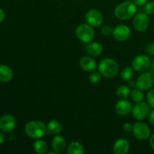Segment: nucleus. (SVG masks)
<instances>
[{
    "instance_id": "27",
    "label": "nucleus",
    "mask_w": 154,
    "mask_h": 154,
    "mask_svg": "<svg viewBox=\"0 0 154 154\" xmlns=\"http://www.w3.org/2000/svg\"><path fill=\"white\" fill-rule=\"evenodd\" d=\"M147 103L152 108H154V88L150 89L149 92L147 94Z\"/></svg>"
},
{
    "instance_id": "28",
    "label": "nucleus",
    "mask_w": 154,
    "mask_h": 154,
    "mask_svg": "<svg viewBox=\"0 0 154 154\" xmlns=\"http://www.w3.org/2000/svg\"><path fill=\"white\" fill-rule=\"evenodd\" d=\"M113 29L111 26H104L102 29H101V32L103 35L105 36H109L113 34Z\"/></svg>"
},
{
    "instance_id": "9",
    "label": "nucleus",
    "mask_w": 154,
    "mask_h": 154,
    "mask_svg": "<svg viewBox=\"0 0 154 154\" xmlns=\"http://www.w3.org/2000/svg\"><path fill=\"white\" fill-rule=\"evenodd\" d=\"M150 25V18L146 13H139L135 14L133 20V26L136 31L144 32Z\"/></svg>"
},
{
    "instance_id": "6",
    "label": "nucleus",
    "mask_w": 154,
    "mask_h": 154,
    "mask_svg": "<svg viewBox=\"0 0 154 154\" xmlns=\"http://www.w3.org/2000/svg\"><path fill=\"white\" fill-rule=\"evenodd\" d=\"M154 83V76L149 72H143L136 80V87L142 91H147L152 88Z\"/></svg>"
},
{
    "instance_id": "15",
    "label": "nucleus",
    "mask_w": 154,
    "mask_h": 154,
    "mask_svg": "<svg viewBox=\"0 0 154 154\" xmlns=\"http://www.w3.org/2000/svg\"><path fill=\"white\" fill-rule=\"evenodd\" d=\"M51 146L54 151L57 153H63L67 149V144L66 141L63 136L57 135L52 140L51 142Z\"/></svg>"
},
{
    "instance_id": "34",
    "label": "nucleus",
    "mask_w": 154,
    "mask_h": 154,
    "mask_svg": "<svg viewBox=\"0 0 154 154\" xmlns=\"http://www.w3.org/2000/svg\"><path fill=\"white\" fill-rule=\"evenodd\" d=\"M128 86H129L130 88H135L136 87V81H134L132 80H130L128 83Z\"/></svg>"
},
{
    "instance_id": "18",
    "label": "nucleus",
    "mask_w": 154,
    "mask_h": 154,
    "mask_svg": "<svg viewBox=\"0 0 154 154\" xmlns=\"http://www.w3.org/2000/svg\"><path fill=\"white\" fill-rule=\"evenodd\" d=\"M14 73L12 69L6 65H0V82L8 83L13 78Z\"/></svg>"
},
{
    "instance_id": "12",
    "label": "nucleus",
    "mask_w": 154,
    "mask_h": 154,
    "mask_svg": "<svg viewBox=\"0 0 154 154\" xmlns=\"http://www.w3.org/2000/svg\"><path fill=\"white\" fill-rule=\"evenodd\" d=\"M113 36L118 42H125L131 36V30L126 25H119L113 30Z\"/></svg>"
},
{
    "instance_id": "14",
    "label": "nucleus",
    "mask_w": 154,
    "mask_h": 154,
    "mask_svg": "<svg viewBox=\"0 0 154 154\" xmlns=\"http://www.w3.org/2000/svg\"><path fill=\"white\" fill-rule=\"evenodd\" d=\"M129 150V143L124 138L117 139L113 145V151L116 154H126Z\"/></svg>"
},
{
    "instance_id": "13",
    "label": "nucleus",
    "mask_w": 154,
    "mask_h": 154,
    "mask_svg": "<svg viewBox=\"0 0 154 154\" xmlns=\"http://www.w3.org/2000/svg\"><path fill=\"white\" fill-rule=\"evenodd\" d=\"M132 110V105L129 101L123 99L119 100L115 105V111L117 114L120 116H126Z\"/></svg>"
},
{
    "instance_id": "33",
    "label": "nucleus",
    "mask_w": 154,
    "mask_h": 154,
    "mask_svg": "<svg viewBox=\"0 0 154 154\" xmlns=\"http://www.w3.org/2000/svg\"><path fill=\"white\" fill-rule=\"evenodd\" d=\"M5 17V13L4 11L0 8V23H2L4 21Z\"/></svg>"
},
{
    "instance_id": "24",
    "label": "nucleus",
    "mask_w": 154,
    "mask_h": 154,
    "mask_svg": "<svg viewBox=\"0 0 154 154\" xmlns=\"http://www.w3.org/2000/svg\"><path fill=\"white\" fill-rule=\"evenodd\" d=\"M131 98H132V100L135 102H142L144 99V95L143 93V91L140 89H133V90L131 91L130 94Z\"/></svg>"
},
{
    "instance_id": "8",
    "label": "nucleus",
    "mask_w": 154,
    "mask_h": 154,
    "mask_svg": "<svg viewBox=\"0 0 154 154\" xmlns=\"http://www.w3.org/2000/svg\"><path fill=\"white\" fill-rule=\"evenodd\" d=\"M134 135L140 141H145L150 136V129L148 125L142 122H138L133 125Z\"/></svg>"
},
{
    "instance_id": "22",
    "label": "nucleus",
    "mask_w": 154,
    "mask_h": 154,
    "mask_svg": "<svg viewBox=\"0 0 154 154\" xmlns=\"http://www.w3.org/2000/svg\"><path fill=\"white\" fill-rule=\"evenodd\" d=\"M116 94H117V97L120 99H126L131 94L130 87L126 85L120 86L119 87H117V90H116Z\"/></svg>"
},
{
    "instance_id": "20",
    "label": "nucleus",
    "mask_w": 154,
    "mask_h": 154,
    "mask_svg": "<svg viewBox=\"0 0 154 154\" xmlns=\"http://www.w3.org/2000/svg\"><path fill=\"white\" fill-rule=\"evenodd\" d=\"M48 146L45 141L42 138L36 139V141L33 143V150L35 153L38 154H45L48 152Z\"/></svg>"
},
{
    "instance_id": "7",
    "label": "nucleus",
    "mask_w": 154,
    "mask_h": 154,
    "mask_svg": "<svg viewBox=\"0 0 154 154\" xmlns=\"http://www.w3.org/2000/svg\"><path fill=\"white\" fill-rule=\"evenodd\" d=\"M132 114L134 118L136 120H144L150 114V105L143 101L136 102V104L132 107Z\"/></svg>"
},
{
    "instance_id": "21",
    "label": "nucleus",
    "mask_w": 154,
    "mask_h": 154,
    "mask_svg": "<svg viewBox=\"0 0 154 154\" xmlns=\"http://www.w3.org/2000/svg\"><path fill=\"white\" fill-rule=\"evenodd\" d=\"M84 153V146L78 141H73L70 143L67 147L68 154H83Z\"/></svg>"
},
{
    "instance_id": "30",
    "label": "nucleus",
    "mask_w": 154,
    "mask_h": 154,
    "mask_svg": "<svg viewBox=\"0 0 154 154\" xmlns=\"http://www.w3.org/2000/svg\"><path fill=\"white\" fill-rule=\"evenodd\" d=\"M146 51H147V54L149 55L154 57V43H150L147 45V48H146Z\"/></svg>"
},
{
    "instance_id": "19",
    "label": "nucleus",
    "mask_w": 154,
    "mask_h": 154,
    "mask_svg": "<svg viewBox=\"0 0 154 154\" xmlns=\"http://www.w3.org/2000/svg\"><path fill=\"white\" fill-rule=\"evenodd\" d=\"M48 132L51 135H59L63 130V126L61 123L55 120H51L47 125Z\"/></svg>"
},
{
    "instance_id": "31",
    "label": "nucleus",
    "mask_w": 154,
    "mask_h": 154,
    "mask_svg": "<svg viewBox=\"0 0 154 154\" xmlns=\"http://www.w3.org/2000/svg\"><path fill=\"white\" fill-rule=\"evenodd\" d=\"M148 121L152 126H154V108L153 111H150V114L148 115Z\"/></svg>"
},
{
    "instance_id": "37",
    "label": "nucleus",
    "mask_w": 154,
    "mask_h": 154,
    "mask_svg": "<svg viewBox=\"0 0 154 154\" xmlns=\"http://www.w3.org/2000/svg\"><path fill=\"white\" fill-rule=\"evenodd\" d=\"M5 136L2 132H0V145L2 144L5 142Z\"/></svg>"
},
{
    "instance_id": "16",
    "label": "nucleus",
    "mask_w": 154,
    "mask_h": 154,
    "mask_svg": "<svg viewBox=\"0 0 154 154\" xmlns=\"http://www.w3.org/2000/svg\"><path fill=\"white\" fill-rule=\"evenodd\" d=\"M80 66H81V69L85 72H92L93 71H96V68H97V64H96V60L92 57L89 56V57H84L81 58V61H80Z\"/></svg>"
},
{
    "instance_id": "5",
    "label": "nucleus",
    "mask_w": 154,
    "mask_h": 154,
    "mask_svg": "<svg viewBox=\"0 0 154 154\" xmlns=\"http://www.w3.org/2000/svg\"><path fill=\"white\" fill-rule=\"evenodd\" d=\"M151 60L148 56L145 54H140L135 57L132 60V67L135 72H144L150 68Z\"/></svg>"
},
{
    "instance_id": "4",
    "label": "nucleus",
    "mask_w": 154,
    "mask_h": 154,
    "mask_svg": "<svg viewBox=\"0 0 154 154\" xmlns=\"http://www.w3.org/2000/svg\"><path fill=\"white\" fill-rule=\"evenodd\" d=\"M76 37L84 43H90L95 37V31L93 26L88 23H82L75 29Z\"/></svg>"
},
{
    "instance_id": "1",
    "label": "nucleus",
    "mask_w": 154,
    "mask_h": 154,
    "mask_svg": "<svg viewBox=\"0 0 154 154\" xmlns=\"http://www.w3.org/2000/svg\"><path fill=\"white\" fill-rule=\"evenodd\" d=\"M24 131L29 138L32 139H39L45 136L48 132V127L43 122L32 120L26 124Z\"/></svg>"
},
{
    "instance_id": "26",
    "label": "nucleus",
    "mask_w": 154,
    "mask_h": 154,
    "mask_svg": "<svg viewBox=\"0 0 154 154\" xmlns=\"http://www.w3.org/2000/svg\"><path fill=\"white\" fill-rule=\"evenodd\" d=\"M144 13L148 15H151L154 14V2H147L144 5Z\"/></svg>"
},
{
    "instance_id": "10",
    "label": "nucleus",
    "mask_w": 154,
    "mask_h": 154,
    "mask_svg": "<svg viewBox=\"0 0 154 154\" xmlns=\"http://www.w3.org/2000/svg\"><path fill=\"white\" fill-rule=\"evenodd\" d=\"M85 19L87 23L92 26H100L104 21V17L102 14L99 11L96 9H92L87 12L85 15Z\"/></svg>"
},
{
    "instance_id": "11",
    "label": "nucleus",
    "mask_w": 154,
    "mask_h": 154,
    "mask_svg": "<svg viewBox=\"0 0 154 154\" xmlns=\"http://www.w3.org/2000/svg\"><path fill=\"white\" fill-rule=\"evenodd\" d=\"M16 119L11 114H5L0 118V130L3 132H11L16 126Z\"/></svg>"
},
{
    "instance_id": "3",
    "label": "nucleus",
    "mask_w": 154,
    "mask_h": 154,
    "mask_svg": "<svg viewBox=\"0 0 154 154\" xmlns=\"http://www.w3.org/2000/svg\"><path fill=\"white\" fill-rule=\"evenodd\" d=\"M99 72L102 76L106 78H113L118 74L119 66L117 62L111 58H106L102 60L99 63Z\"/></svg>"
},
{
    "instance_id": "32",
    "label": "nucleus",
    "mask_w": 154,
    "mask_h": 154,
    "mask_svg": "<svg viewBox=\"0 0 154 154\" xmlns=\"http://www.w3.org/2000/svg\"><path fill=\"white\" fill-rule=\"evenodd\" d=\"M132 1H133V2L135 3L136 5L142 6L144 5L148 2V0H132Z\"/></svg>"
},
{
    "instance_id": "29",
    "label": "nucleus",
    "mask_w": 154,
    "mask_h": 154,
    "mask_svg": "<svg viewBox=\"0 0 154 154\" xmlns=\"http://www.w3.org/2000/svg\"><path fill=\"white\" fill-rule=\"evenodd\" d=\"M123 129L126 132H131L133 130V126L130 123H125L123 126Z\"/></svg>"
},
{
    "instance_id": "2",
    "label": "nucleus",
    "mask_w": 154,
    "mask_h": 154,
    "mask_svg": "<svg viewBox=\"0 0 154 154\" xmlns=\"http://www.w3.org/2000/svg\"><path fill=\"white\" fill-rule=\"evenodd\" d=\"M137 13V5L132 1H126L119 4L114 10V15L120 20L131 19Z\"/></svg>"
},
{
    "instance_id": "25",
    "label": "nucleus",
    "mask_w": 154,
    "mask_h": 154,
    "mask_svg": "<svg viewBox=\"0 0 154 154\" xmlns=\"http://www.w3.org/2000/svg\"><path fill=\"white\" fill-rule=\"evenodd\" d=\"M102 74L99 72H96V71H93L91 72V74L89 76V81L90 82V84H97L102 80Z\"/></svg>"
},
{
    "instance_id": "36",
    "label": "nucleus",
    "mask_w": 154,
    "mask_h": 154,
    "mask_svg": "<svg viewBox=\"0 0 154 154\" xmlns=\"http://www.w3.org/2000/svg\"><path fill=\"white\" fill-rule=\"evenodd\" d=\"M150 145L151 147V148L154 150V133L150 138Z\"/></svg>"
},
{
    "instance_id": "23",
    "label": "nucleus",
    "mask_w": 154,
    "mask_h": 154,
    "mask_svg": "<svg viewBox=\"0 0 154 154\" xmlns=\"http://www.w3.org/2000/svg\"><path fill=\"white\" fill-rule=\"evenodd\" d=\"M122 79L124 81H129L134 77V69L132 67H126L122 70L121 74Z\"/></svg>"
},
{
    "instance_id": "17",
    "label": "nucleus",
    "mask_w": 154,
    "mask_h": 154,
    "mask_svg": "<svg viewBox=\"0 0 154 154\" xmlns=\"http://www.w3.org/2000/svg\"><path fill=\"white\" fill-rule=\"evenodd\" d=\"M87 54L92 57H99L103 51L102 45L99 42H90L86 48Z\"/></svg>"
},
{
    "instance_id": "35",
    "label": "nucleus",
    "mask_w": 154,
    "mask_h": 154,
    "mask_svg": "<svg viewBox=\"0 0 154 154\" xmlns=\"http://www.w3.org/2000/svg\"><path fill=\"white\" fill-rule=\"evenodd\" d=\"M149 69H150V73H151L154 76V60H152L151 63H150V68H149Z\"/></svg>"
}]
</instances>
